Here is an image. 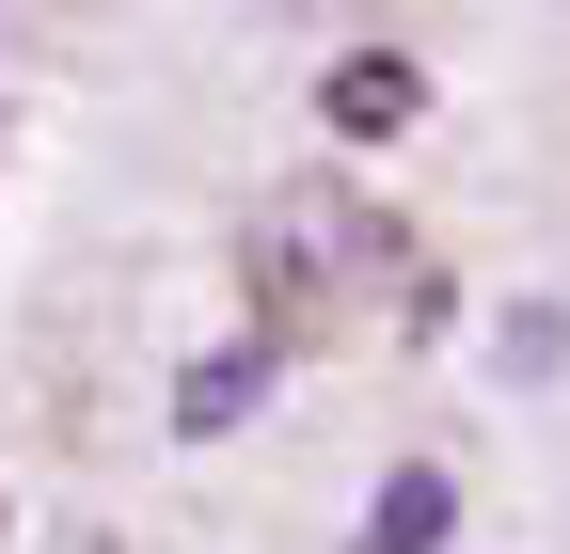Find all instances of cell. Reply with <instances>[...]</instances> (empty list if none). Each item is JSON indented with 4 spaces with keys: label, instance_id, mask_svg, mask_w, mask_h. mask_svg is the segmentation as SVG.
Here are the masks:
<instances>
[{
    "label": "cell",
    "instance_id": "obj_2",
    "mask_svg": "<svg viewBox=\"0 0 570 554\" xmlns=\"http://www.w3.org/2000/svg\"><path fill=\"white\" fill-rule=\"evenodd\" d=\"M269 365H285L269 333H238V349H190V365H175V444H223L238 412L269 396Z\"/></svg>",
    "mask_w": 570,
    "mask_h": 554
},
{
    "label": "cell",
    "instance_id": "obj_3",
    "mask_svg": "<svg viewBox=\"0 0 570 554\" xmlns=\"http://www.w3.org/2000/svg\"><path fill=\"white\" fill-rule=\"evenodd\" d=\"M444 538H460V475L444 459H396L365 492V538H348V554H444Z\"/></svg>",
    "mask_w": 570,
    "mask_h": 554
},
{
    "label": "cell",
    "instance_id": "obj_4",
    "mask_svg": "<svg viewBox=\"0 0 570 554\" xmlns=\"http://www.w3.org/2000/svg\"><path fill=\"white\" fill-rule=\"evenodd\" d=\"M317 111H333V144H396V127L428 111V80H412V63H381V48H365V63H333V96H317Z\"/></svg>",
    "mask_w": 570,
    "mask_h": 554
},
{
    "label": "cell",
    "instance_id": "obj_1",
    "mask_svg": "<svg viewBox=\"0 0 570 554\" xmlns=\"http://www.w3.org/2000/svg\"><path fill=\"white\" fill-rule=\"evenodd\" d=\"M238 269H254V333L302 349V333H333V317L396 269V222H381L365 190H269L254 238H238Z\"/></svg>",
    "mask_w": 570,
    "mask_h": 554
}]
</instances>
